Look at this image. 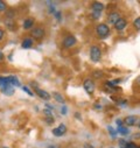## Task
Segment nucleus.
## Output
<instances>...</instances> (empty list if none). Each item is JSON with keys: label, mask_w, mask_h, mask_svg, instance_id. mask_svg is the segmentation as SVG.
<instances>
[{"label": "nucleus", "mask_w": 140, "mask_h": 148, "mask_svg": "<svg viewBox=\"0 0 140 148\" xmlns=\"http://www.w3.org/2000/svg\"><path fill=\"white\" fill-rule=\"evenodd\" d=\"M135 84H137V85H139V86H140V76H138V78H137V79H135Z\"/></svg>", "instance_id": "31"}, {"label": "nucleus", "mask_w": 140, "mask_h": 148, "mask_svg": "<svg viewBox=\"0 0 140 148\" xmlns=\"http://www.w3.org/2000/svg\"><path fill=\"white\" fill-rule=\"evenodd\" d=\"M83 86H84V90L89 95L93 93V91H95V84H93V82L91 79H85L84 83H83Z\"/></svg>", "instance_id": "4"}, {"label": "nucleus", "mask_w": 140, "mask_h": 148, "mask_svg": "<svg viewBox=\"0 0 140 148\" xmlns=\"http://www.w3.org/2000/svg\"><path fill=\"white\" fill-rule=\"evenodd\" d=\"M92 18H93V19H99V18H100V12L92 11Z\"/></svg>", "instance_id": "20"}, {"label": "nucleus", "mask_w": 140, "mask_h": 148, "mask_svg": "<svg viewBox=\"0 0 140 148\" xmlns=\"http://www.w3.org/2000/svg\"><path fill=\"white\" fill-rule=\"evenodd\" d=\"M4 148H6V147H4Z\"/></svg>", "instance_id": "39"}, {"label": "nucleus", "mask_w": 140, "mask_h": 148, "mask_svg": "<svg viewBox=\"0 0 140 148\" xmlns=\"http://www.w3.org/2000/svg\"><path fill=\"white\" fill-rule=\"evenodd\" d=\"M7 79H8V83L11 85H14V86H20L21 85L19 79H18V77H15V76H8Z\"/></svg>", "instance_id": "12"}, {"label": "nucleus", "mask_w": 140, "mask_h": 148, "mask_svg": "<svg viewBox=\"0 0 140 148\" xmlns=\"http://www.w3.org/2000/svg\"><path fill=\"white\" fill-rule=\"evenodd\" d=\"M76 45V39H75V36L73 35H68L67 38L63 40V46L65 48H70V47H73Z\"/></svg>", "instance_id": "3"}, {"label": "nucleus", "mask_w": 140, "mask_h": 148, "mask_svg": "<svg viewBox=\"0 0 140 148\" xmlns=\"http://www.w3.org/2000/svg\"><path fill=\"white\" fill-rule=\"evenodd\" d=\"M117 132H118V133H120V134H123V135H126V134H128V130H127L126 127H124V126H120V127H118Z\"/></svg>", "instance_id": "17"}, {"label": "nucleus", "mask_w": 140, "mask_h": 148, "mask_svg": "<svg viewBox=\"0 0 140 148\" xmlns=\"http://www.w3.org/2000/svg\"><path fill=\"white\" fill-rule=\"evenodd\" d=\"M65 113H67V107L63 106V107H62V114H65Z\"/></svg>", "instance_id": "32"}, {"label": "nucleus", "mask_w": 140, "mask_h": 148, "mask_svg": "<svg viewBox=\"0 0 140 148\" xmlns=\"http://www.w3.org/2000/svg\"><path fill=\"white\" fill-rule=\"evenodd\" d=\"M91 7H92V10H93V11H96V12H102V11L104 10V5H103L102 3H98V1L93 3Z\"/></svg>", "instance_id": "14"}, {"label": "nucleus", "mask_w": 140, "mask_h": 148, "mask_svg": "<svg viewBox=\"0 0 140 148\" xmlns=\"http://www.w3.org/2000/svg\"><path fill=\"white\" fill-rule=\"evenodd\" d=\"M6 10V4L4 3V1H1L0 0V12H4Z\"/></svg>", "instance_id": "21"}, {"label": "nucleus", "mask_w": 140, "mask_h": 148, "mask_svg": "<svg viewBox=\"0 0 140 148\" xmlns=\"http://www.w3.org/2000/svg\"><path fill=\"white\" fill-rule=\"evenodd\" d=\"M32 46H33V40L29 39V38L25 39V40L22 41V45H21V47H22L23 49H28V48H30Z\"/></svg>", "instance_id": "13"}, {"label": "nucleus", "mask_w": 140, "mask_h": 148, "mask_svg": "<svg viewBox=\"0 0 140 148\" xmlns=\"http://www.w3.org/2000/svg\"><path fill=\"white\" fill-rule=\"evenodd\" d=\"M117 104L118 105H126L127 104V100L126 99H118L117 100Z\"/></svg>", "instance_id": "24"}, {"label": "nucleus", "mask_w": 140, "mask_h": 148, "mask_svg": "<svg viewBox=\"0 0 140 148\" xmlns=\"http://www.w3.org/2000/svg\"><path fill=\"white\" fill-rule=\"evenodd\" d=\"M100 57H102V51H100V49H99L98 47H96V46L91 47V49H90V58H91L93 62H98V61L100 60Z\"/></svg>", "instance_id": "2"}, {"label": "nucleus", "mask_w": 140, "mask_h": 148, "mask_svg": "<svg viewBox=\"0 0 140 148\" xmlns=\"http://www.w3.org/2000/svg\"><path fill=\"white\" fill-rule=\"evenodd\" d=\"M137 121H138V118L134 117V116H128L124 119V124L126 126H134L137 124Z\"/></svg>", "instance_id": "7"}, {"label": "nucleus", "mask_w": 140, "mask_h": 148, "mask_svg": "<svg viewBox=\"0 0 140 148\" xmlns=\"http://www.w3.org/2000/svg\"><path fill=\"white\" fill-rule=\"evenodd\" d=\"M92 75H93V77H96V78H100V77L103 76V73H102V71H95Z\"/></svg>", "instance_id": "19"}, {"label": "nucleus", "mask_w": 140, "mask_h": 148, "mask_svg": "<svg viewBox=\"0 0 140 148\" xmlns=\"http://www.w3.org/2000/svg\"><path fill=\"white\" fill-rule=\"evenodd\" d=\"M55 16H56V19H57V20H61V13H60V12L55 13Z\"/></svg>", "instance_id": "28"}, {"label": "nucleus", "mask_w": 140, "mask_h": 148, "mask_svg": "<svg viewBox=\"0 0 140 148\" xmlns=\"http://www.w3.org/2000/svg\"><path fill=\"white\" fill-rule=\"evenodd\" d=\"M32 35H33V38L40 40V39H42L43 36H45V30L42 28H39V27L38 28H34L32 30Z\"/></svg>", "instance_id": "5"}, {"label": "nucleus", "mask_w": 140, "mask_h": 148, "mask_svg": "<svg viewBox=\"0 0 140 148\" xmlns=\"http://www.w3.org/2000/svg\"><path fill=\"white\" fill-rule=\"evenodd\" d=\"M119 19H120V18H119V14H118V13H116V12H113V13H111V14L109 15L108 22H109V23H111V25H116V22H117Z\"/></svg>", "instance_id": "10"}, {"label": "nucleus", "mask_w": 140, "mask_h": 148, "mask_svg": "<svg viewBox=\"0 0 140 148\" xmlns=\"http://www.w3.org/2000/svg\"><path fill=\"white\" fill-rule=\"evenodd\" d=\"M33 25H34V20H33V19H26V20L23 21V28H25V29L32 28Z\"/></svg>", "instance_id": "15"}, {"label": "nucleus", "mask_w": 140, "mask_h": 148, "mask_svg": "<svg viewBox=\"0 0 140 148\" xmlns=\"http://www.w3.org/2000/svg\"><path fill=\"white\" fill-rule=\"evenodd\" d=\"M123 123H124V120H123V121H121V120H117V121H116V124H117V125H118L119 127H120V126L123 125Z\"/></svg>", "instance_id": "30"}, {"label": "nucleus", "mask_w": 140, "mask_h": 148, "mask_svg": "<svg viewBox=\"0 0 140 148\" xmlns=\"http://www.w3.org/2000/svg\"><path fill=\"white\" fill-rule=\"evenodd\" d=\"M36 93H38V96H39V97H41V98H42V99H45V100H48V99L50 98V95H49L47 91H45V90L36 89Z\"/></svg>", "instance_id": "11"}, {"label": "nucleus", "mask_w": 140, "mask_h": 148, "mask_svg": "<svg viewBox=\"0 0 140 148\" xmlns=\"http://www.w3.org/2000/svg\"><path fill=\"white\" fill-rule=\"evenodd\" d=\"M84 148H93V146L92 145H89V143H85L84 145Z\"/></svg>", "instance_id": "33"}, {"label": "nucleus", "mask_w": 140, "mask_h": 148, "mask_svg": "<svg viewBox=\"0 0 140 148\" xmlns=\"http://www.w3.org/2000/svg\"><path fill=\"white\" fill-rule=\"evenodd\" d=\"M53 97L55 98L56 101H58V103H64V98H63L58 92H54V93H53Z\"/></svg>", "instance_id": "16"}, {"label": "nucleus", "mask_w": 140, "mask_h": 148, "mask_svg": "<svg viewBox=\"0 0 140 148\" xmlns=\"http://www.w3.org/2000/svg\"><path fill=\"white\" fill-rule=\"evenodd\" d=\"M96 32H97V34L100 36V38H106V36L109 35V33H110V29H109V26L108 25L100 23V25L97 26Z\"/></svg>", "instance_id": "1"}, {"label": "nucleus", "mask_w": 140, "mask_h": 148, "mask_svg": "<svg viewBox=\"0 0 140 148\" xmlns=\"http://www.w3.org/2000/svg\"><path fill=\"white\" fill-rule=\"evenodd\" d=\"M1 91H3V93L6 95V96H12V95H14V88H13L11 84H8V85L1 88Z\"/></svg>", "instance_id": "9"}, {"label": "nucleus", "mask_w": 140, "mask_h": 148, "mask_svg": "<svg viewBox=\"0 0 140 148\" xmlns=\"http://www.w3.org/2000/svg\"><path fill=\"white\" fill-rule=\"evenodd\" d=\"M65 132H67V127L63 124H61L58 127H56V128L53 130V134L56 135V136H61V135L65 134Z\"/></svg>", "instance_id": "6"}, {"label": "nucleus", "mask_w": 140, "mask_h": 148, "mask_svg": "<svg viewBox=\"0 0 140 148\" xmlns=\"http://www.w3.org/2000/svg\"><path fill=\"white\" fill-rule=\"evenodd\" d=\"M108 128H109V131H110V133H111L112 135H115V134H117V131H113V128H112L111 126H109Z\"/></svg>", "instance_id": "27"}, {"label": "nucleus", "mask_w": 140, "mask_h": 148, "mask_svg": "<svg viewBox=\"0 0 140 148\" xmlns=\"http://www.w3.org/2000/svg\"><path fill=\"white\" fill-rule=\"evenodd\" d=\"M133 26H134V28H135V29L140 30V16H139V18H137V19L133 21Z\"/></svg>", "instance_id": "18"}, {"label": "nucleus", "mask_w": 140, "mask_h": 148, "mask_svg": "<svg viewBox=\"0 0 140 148\" xmlns=\"http://www.w3.org/2000/svg\"><path fill=\"white\" fill-rule=\"evenodd\" d=\"M46 106H47V107H48V108H50V110H53V108H54V107H53V106H51V105H49V104H47V105H46Z\"/></svg>", "instance_id": "35"}, {"label": "nucleus", "mask_w": 140, "mask_h": 148, "mask_svg": "<svg viewBox=\"0 0 140 148\" xmlns=\"http://www.w3.org/2000/svg\"><path fill=\"white\" fill-rule=\"evenodd\" d=\"M46 121H47V124H53V123H54L53 116H51V117H47V118H46Z\"/></svg>", "instance_id": "25"}, {"label": "nucleus", "mask_w": 140, "mask_h": 148, "mask_svg": "<svg viewBox=\"0 0 140 148\" xmlns=\"http://www.w3.org/2000/svg\"><path fill=\"white\" fill-rule=\"evenodd\" d=\"M43 112H45V114H46V116L51 117V110H43Z\"/></svg>", "instance_id": "26"}, {"label": "nucleus", "mask_w": 140, "mask_h": 148, "mask_svg": "<svg viewBox=\"0 0 140 148\" xmlns=\"http://www.w3.org/2000/svg\"><path fill=\"white\" fill-rule=\"evenodd\" d=\"M138 127H139V128H140V123H139V125H138Z\"/></svg>", "instance_id": "38"}, {"label": "nucleus", "mask_w": 140, "mask_h": 148, "mask_svg": "<svg viewBox=\"0 0 140 148\" xmlns=\"http://www.w3.org/2000/svg\"><path fill=\"white\" fill-rule=\"evenodd\" d=\"M48 148H58V147H57V146H49Z\"/></svg>", "instance_id": "36"}, {"label": "nucleus", "mask_w": 140, "mask_h": 148, "mask_svg": "<svg viewBox=\"0 0 140 148\" xmlns=\"http://www.w3.org/2000/svg\"><path fill=\"white\" fill-rule=\"evenodd\" d=\"M22 90H23L26 93H28L29 96H34V93H33V92H32V91H30V90H29L27 86H22Z\"/></svg>", "instance_id": "22"}, {"label": "nucleus", "mask_w": 140, "mask_h": 148, "mask_svg": "<svg viewBox=\"0 0 140 148\" xmlns=\"http://www.w3.org/2000/svg\"><path fill=\"white\" fill-rule=\"evenodd\" d=\"M127 26V21L125 20V19H119L117 22H116V25H115V28L117 29V30H123L125 27Z\"/></svg>", "instance_id": "8"}, {"label": "nucleus", "mask_w": 140, "mask_h": 148, "mask_svg": "<svg viewBox=\"0 0 140 148\" xmlns=\"http://www.w3.org/2000/svg\"><path fill=\"white\" fill-rule=\"evenodd\" d=\"M135 148H140V146H137V147H135Z\"/></svg>", "instance_id": "37"}, {"label": "nucleus", "mask_w": 140, "mask_h": 148, "mask_svg": "<svg viewBox=\"0 0 140 148\" xmlns=\"http://www.w3.org/2000/svg\"><path fill=\"white\" fill-rule=\"evenodd\" d=\"M3 58H4V54H3L1 51H0V61H1Z\"/></svg>", "instance_id": "34"}, {"label": "nucleus", "mask_w": 140, "mask_h": 148, "mask_svg": "<svg viewBox=\"0 0 140 148\" xmlns=\"http://www.w3.org/2000/svg\"><path fill=\"white\" fill-rule=\"evenodd\" d=\"M119 146H120V148H126L127 142L125 140H119Z\"/></svg>", "instance_id": "23"}, {"label": "nucleus", "mask_w": 140, "mask_h": 148, "mask_svg": "<svg viewBox=\"0 0 140 148\" xmlns=\"http://www.w3.org/2000/svg\"><path fill=\"white\" fill-rule=\"evenodd\" d=\"M3 38H4V30L0 29V40H3Z\"/></svg>", "instance_id": "29"}]
</instances>
